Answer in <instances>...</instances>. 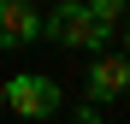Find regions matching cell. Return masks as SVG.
Returning <instances> with one entry per match:
<instances>
[{
    "mask_svg": "<svg viewBox=\"0 0 130 124\" xmlns=\"http://www.w3.org/2000/svg\"><path fill=\"white\" fill-rule=\"evenodd\" d=\"M6 107L18 112V118H30V124H41V118H53L59 112V83L53 77H6Z\"/></svg>",
    "mask_w": 130,
    "mask_h": 124,
    "instance_id": "cell-2",
    "label": "cell"
},
{
    "mask_svg": "<svg viewBox=\"0 0 130 124\" xmlns=\"http://www.w3.org/2000/svg\"><path fill=\"white\" fill-rule=\"evenodd\" d=\"M124 89H130V59L112 53V47H101V53L89 59V100L106 107V100H118Z\"/></svg>",
    "mask_w": 130,
    "mask_h": 124,
    "instance_id": "cell-3",
    "label": "cell"
},
{
    "mask_svg": "<svg viewBox=\"0 0 130 124\" xmlns=\"http://www.w3.org/2000/svg\"><path fill=\"white\" fill-rule=\"evenodd\" d=\"M71 118H77V124H101V100H83V107H77Z\"/></svg>",
    "mask_w": 130,
    "mask_h": 124,
    "instance_id": "cell-6",
    "label": "cell"
},
{
    "mask_svg": "<svg viewBox=\"0 0 130 124\" xmlns=\"http://www.w3.org/2000/svg\"><path fill=\"white\" fill-rule=\"evenodd\" d=\"M89 12L101 18V24H112V30H118V18H124V0H89Z\"/></svg>",
    "mask_w": 130,
    "mask_h": 124,
    "instance_id": "cell-5",
    "label": "cell"
},
{
    "mask_svg": "<svg viewBox=\"0 0 130 124\" xmlns=\"http://www.w3.org/2000/svg\"><path fill=\"white\" fill-rule=\"evenodd\" d=\"M41 36V12L30 0H0V47H24Z\"/></svg>",
    "mask_w": 130,
    "mask_h": 124,
    "instance_id": "cell-4",
    "label": "cell"
},
{
    "mask_svg": "<svg viewBox=\"0 0 130 124\" xmlns=\"http://www.w3.org/2000/svg\"><path fill=\"white\" fill-rule=\"evenodd\" d=\"M30 6H36V0H30Z\"/></svg>",
    "mask_w": 130,
    "mask_h": 124,
    "instance_id": "cell-9",
    "label": "cell"
},
{
    "mask_svg": "<svg viewBox=\"0 0 130 124\" xmlns=\"http://www.w3.org/2000/svg\"><path fill=\"white\" fill-rule=\"evenodd\" d=\"M41 36L65 41V47H83V53L112 47V24H101V18L89 12V0H59V6L41 18Z\"/></svg>",
    "mask_w": 130,
    "mask_h": 124,
    "instance_id": "cell-1",
    "label": "cell"
},
{
    "mask_svg": "<svg viewBox=\"0 0 130 124\" xmlns=\"http://www.w3.org/2000/svg\"><path fill=\"white\" fill-rule=\"evenodd\" d=\"M118 24H124V59H130V18H118Z\"/></svg>",
    "mask_w": 130,
    "mask_h": 124,
    "instance_id": "cell-7",
    "label": "cell"
},
{
    "mask_svg": "<svg viewBox=\"0 0 130 124\" xmlns=\"http://www.w3.org/2000/svg\"><path fill=\"white\" fill-rule=\"evenodd\" d=\"M0 107H6V83H0Z\"/></svg>",
    "mask_w": 130,
    "mask_h": 124,
    "instance_id": "cell-8",
    "label": "cell"
}]
</instances>
